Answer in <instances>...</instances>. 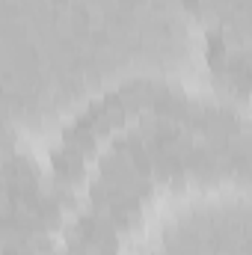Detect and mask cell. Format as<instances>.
I'll return each mask as SVG.
<instances>
[{"label":"cell","mask_w":252,"mask_h":255,"mask_svg":"<svg viewBox=\"0 0 252 255\" xmlns=\"http://www.w3.org/2000/svg\"><path fill=\"white\" fill-rule=\"evenodd\" d=\"M202 39L252 42V0H181Z\"/></svg>","instance_id":"1"}]
</instances>
